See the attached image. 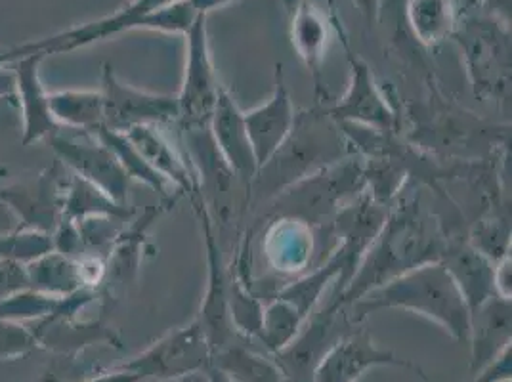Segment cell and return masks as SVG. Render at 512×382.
I'll return each mask as SVG.
<instances>
[{
    "instance_id": "cell-28",
    "label": "cell",
    "mask_w": 512,
    "mask_h": 382,
    "mask_svg": "<svg viewBox=\"0 0 512 382\" xmlns=\"http://www.w3.org/2000/svg\"><path fill=\"white\" fill-rule=\"evenodd\" d=\"M214 367L232 382H281V371L274 361L255 352L230 344L214 354Z\"/></svg>"
},
{
    "instance_id": "cell-21",
    "label": "cell",
    "mask_w": 512,
    "mask_h": 382,
    "mask_svg": "<svg viewBox=\"0 0 512 382\" xmlns=\"http://www.w3.org/2000/svg\"><path fill=\"white\" fill-rule=\"evenodd\" d=\"M123 134L161 178H165L178 190L188 193L192 199L199 195L195 172L188 167L180 151L159 132V127L140 125V127L128 128Z\"/></svg>"
},
{
    "instance_id": "cell-32",
    "label": "cell",
    "mask_w": 512,
    "mask_h": 382,
    "mask_svg": "<svg viewBox=\"0 0 512 382\" xmlns=\"http://www.w3.org/2000/svg\"><path fill=\"white\" fill-rule=\"evenodd\" d=\"M52 237L39 230L16 226L12 232L0 235V260H16L29 264L37 258L50 253Z\"/></svg>"
},
{
    "instance_id": "cell-18",
    "label": "cell",
    "mask_w": 512,
    "mask_h": 382,
    "mask_svg": "<svg viewBox=\"0 0 512 382\" xmlns=\"http://www.w3.org/2000/svg\"><path fill=\"white\" fill-rule=\"evenodd\" d=\"M209 132L222 159L234 170L237 180L249 190L258 170L255 153L247 136L243 111L224 86L220 88L218 102L209 121Z\"/></svg>"
},
{
    "instance_id": "cell-15",
    "label": "cell",
    "mask_w": 512,
    "mask_h": 382,
    "mask_svg": "<svg viewBox=\"0 0 512 382\" xmlns=\"http://www.w3.org/2000/svg\"><path fill=\"white\" fill-rule=\"evenodd\" d=\"M297 111L283 77V65H276L274 90L260 106L243 111L247 136L255 153L256 167H264L278 151L295 125ZM258 172V170H256Z\"/></svg>"
},
{
    "instance_id": "cell-20",
    "label": "cell",
    "mask_w": 512,
    "mask_h": 382,
    "mask_svg": "<svg viewBox=\"0 0 512 382\" xmlns=\"http://www.w3.org/2000/svg\"><path fill=\"white\" fill-rule=\"evenodd\" d=\"M266 237V256L278 274L302 276L314 270L316 239L310 224L297 218H274Z\"/></svg>"
},
{
    "instance_id": "cell-6",
    "label": "cell",
    "mask_w": 512,
    "mask_h": 382,
    "mask_svg": "<svg viewBox=\"0 0 512 382\" xmlns=\"http://www.w3.org/2000/svg\"><path fill=\"white\" fill-rule=\"evenodd\" d=\"M363 190V161L346 157L281 191L270 201L272 214L274 218H297L314 226L329 216L333 220L341 207Z\"/></svg>"
},
{
    "instance_id": "cell-4",
    "label": "cell",
    "mask_w": 512,
    "mask_h": 382,
    "mask_svg": "<svg viewBox=\"0 0 512 382\" xmlns=\"http://www.w3.org/2000/svg\"><path fill=\"white\" fill-rule=\"evenodd\" d=\"M197 18L199 14L193 10L190 0H130L109 16L65 29L41 41H31L29 46L48 58L102 43L128 31L186 35Z\"/></svg>"
},
{
    "instance_id": "cell-43",
    "label": "cell",
    "mask_w": 512,
    "mask_h": 382,
    "mask_svg": "<svg viewBox=\"0 0 512 382\" xmlns=\"http://www.w3.org/2000/svg\"><path fill=\"white\" fill-rule=\"evenodd\" d=\"M4 172H6V170L0 169V174H4Z\"/></svg>"
},
{
    "instance_id": "cell-23",
    "label": "cell",
    "mask_w": 512,
    "mask_h": 382,
    "mask_svg": "<svg viewBox=\"0 0 512 382\" xmlns=\"http://www.w3.org/2000/svg\"><path fill=\"white\" fill-rule=\"evenodd\" d=\"M50 111L58 127L96 134L106 127L102 90H54L50 92Z\"/></svg>"
},
{
    "instance_id": "cell-19",
    "label": "cell",
    "mask_w": 512,
    "mask_h": 382,
    "mask_svg": "<svg viewBox=\"0 0 512 382\" xmlns=\"http://www.w3.org/2000/svg\"><path fill=\"white\" fill-rule=\"evenodd\" d=\"M440 262L453 277L469 306L470 316L495 295L493 270L495 264L470 245L467 239L448 237Z\"/></svg>"
},
{
    "instance_id": "cell-39",
    "label": "cell",
    "mask_w": 512,
    "mask_h": 382,
    "mask_svg": "<svg viewBox=\"0 0 512 382\" xmlns=\"http://www.w3.org/2000/svg\"><path fill=\"white\" fill-rule=\"evenodd\" d=\"M234 2H237V0H190L193 10L197 14H203V16L211 14V12L218 10V8H226V6L234 4Z\"/></svg>"
},
{
    "instance_id": "cell-1",
    "label": "cell",
    "mask_w": 512,
    "mask_h": 382,
    "mask_svg": "<svg viewBox=\"0 0 512 382\" xmlns=\"http://www.w3.org/2000/svg\"><path fill=\"white\" fill-rule=\"evenodd\" d=\"M449 235L436 214L428 211L421 193H411L390 207L383 230L341 295L329 304L350 308L367 293L428 262H440Z\"/></svg>"
},
{
    "instance_id": "cell-12",
    "label": "cell",
    "mask_w": 512,
    "mask_h": 382,
    "mask_svg": "<svg viewBox=\"0 0 512 382\" xmlns=\"http://www.w3.org/2000/svg\"><path fill=\"white\" fill-rule=\"evenodd\" d=\"M350 81L335 104H329V115L342 125H360L386 134H398L400 115L388 102L383 88L360 56L348 52Z\"/></svg>"
},
{
    "instance_id": "cell-5",
    "label": "cell",
    "mask_w": 512,
    "mask_h": 382,
    "mask_svg": "<svg viewBox=\"0 0 512 382\" xmlns=\"http://www.w3.org/2000/svg\"><path fill=\"white\" fill-rule=\"evenodd\" d=\"M451 41L459 44L472 92L482 102L511 100V23L488 12L459 16Z\"/></svg>"
},
{
    "instance_id": "cell-31",
    "label": "cell",
    "mask_w": 512,
    "mask_h": 382,
    "mask_svg": "<svg viewBox=\"0 0 512 382\" xmlns=\"http://www.w3.org/2000/svg\"><path fill=\"white\" fill-rule=\"evenodd\" d=\"M467 241L495 264L501 258L511 255V222L507 216L499 214L484 216L476 222Z\"/></svg>"
},
{
    "instance_id": "cell-14",
    "label": "cell",
    "mask_w": 512,
    "mask_h": 382,
    "mask_svg": "<svg viewBox=\"0 0 512 382\" xmlns=\"http://www.w3.org/2000/svg\"><path fill=\"white\" fill-rule=\"evenodd\" d=\"M193 209L201 222V230L205 237V251H207V289L199 312V323L205 329L213 352H220L222 348L230 346L228 340L234 337L235 329L230 318L228 306V272L224 268L216 230H214L213 216L207 211L203 199L197 195L192 199Z\"/></svg>"
},
{
    "instance_id": "cell-10",
    "label": "cell",
    "mask_w": 512,
    "mask_h": 382,
    "mask_svg": "<svg viewBox=\"0 0 512 382\" xmlns=\"http://www.w3.org/2000/svg\"><path fill=\"white\" fill-rule=\"evenodd\" d=\"M390 213L388 205L377 203L367 191L348 201L341 211L333 216L331 234L337 237L335 251L342 258V274L335 283V295H341L342 289L350 283L356 274L363 256L381 234L386 216Z\"/></svg>"
},
{
    "instance_id": "cell-7",
    "label": "cell",
    "mask_w": 512,
    "mask_h": 382,
    "mask_svg": "<svg viewBox=\"0 0 512 382\" xmlns=\"http://www.w3.org/2000/svg\"><path fill=\"white\" fill-rule=\"evenodd\" d=\"M186 37V65L182 88L176 94L178 123L184 130L209 127L222 85L214 71L207 16L199 14Z\"/></svg>"
},
{
    "instance_id": "cell-16",
    "label": "cell",
    "mask_w": 512,
    "mask_h": 382,
    "mask_svg": "<svg viewBox=\"0 0 512 382\" xmlns=\"http://www.w3.org/2000/svg\"><path fill=\"white\" fill-rule=\"evenodd\" d=\"M375 365H400L421 373L411 361L400 360L392 352L375 346L367 329H350L321 358L314 382H354L363 371Z\"/></svg>"
},
{
    "instance_id": "cell-27",
    "label": "cell",
    "mask_w": 512,
    "mask_h": 382,
    "mask_svg": "<svg viewBox=\"0 0 512 382\" xmlns=\"http://www.w3.org/2000/svg\"><path fill=\"white\" fill-rule=\"evenodd\" d=\"M132 211L115 203L106 193L92 186L83 178L71 174V178L65 184L64 216L69 220H83L90 216H111L119 220H127Z\"/></svg>"
},
{
    "instance_id": "cell-22",
    "label": "cell",
    "mask_w": 512,
    "mask_h": 382,
    "mask_svg": "<svg viewBox=\"0 0 512 382\" xmlns=\"http://www.w3.org/2000/svg\"><path fill=\"white\" fill-rule=\"evenodd\" d=\"M291 41L302 64L310 71L316 83V94L320 96L323 92V60L329 44V23L310 0H304L291 16Z\"/></svg>"
},
{
    "instance_id": "cell-29",
    "label": "cell",
    "mask_w": 512,
    "mask_h": 382,
    "mask_svg": "<svg viewBox=\"0 0 512 382\" xmlns=\"http://www.w3.org/2000/svg\"><path fill=\"white\" fill-rule=\"evenodd\" d=\"M96 136L115 153V157L119 159L121 167L125 169L130 180L134 178V180L142 182L144 186L151 188L155 193H161L163 197H167L169 182L151 169L150 165L146 163V159L140 155V151L132 146V142L128 140L123 132L109 130V128L104 127L96 132Z\"/></svg>"
},
{
    "instance_id": "cell-9",
    "label": "cell",
    "mask_w": 512,
    "mask_h": 382,
    "mask_svg": "<svg viewBox=\"0 0 512 382\" xmlns=\"http://www.w3.org/2000/svg\"><path fill=\"white\" fill-rule=\"evenodd\" d=\"M214 352L199 319L155 342L138 358L119 367L144 379H174L192 375L213 363Z\"/></svg>"
},
{
    "instance_id": "cell-30",
    "label": "cell",
    "mask_w": 512,
    "mask_h": 382,
    "mask_svg": "<svg viewBox=\"0 0 512 382\" xmlns=\"http://www.w3.org/2000/svg\"><path fill=\"white\" fill-rule=\"evenodd\" d=\"M64 304V297H52L35 289H25L12 297L0 300V319H12V321H31L52 318L60 312Z\"/></svg>"
},
{
    "instance_id": "cell-26",
    "label": "cell",
    "mask_w": 512,
    "mask_h": 382,
    "mask_svg": "<svg viewBox=\"0 0 512 382\" xmlns=\"http://www.w3.org/2000/svg\"><path fill=\"white\" fill-rule=\"evenodd\" d=\"M453 0H407V22L417 41L428 48L451 39L457 23Z\"/></svg>"
},
{
    "instance_id": "cell-2",
    "label": "cell",
    "mask_w": 512,
    "mask_h": 382,
    "mask_svg": "<svg viewBox=\"0 0 512 382\" xmlns=\"http://www.w3.org/2000/svg\"><path fill=\"white\" fill-rule=\"evenodd\" d=\"M352 148L327 106L297 111L295 125L276 155L256 172L249 190V201H272L281 191L302 178L350 157Z\"/></svg>"
},
{
    "instance_id": "cell-8",
    "label": "cell",
    "mask_w": 512,
    "mask_h": 382,
    "mask_svg": "<svg viewBox=\"0 0 512 382\" xmlns=\"http://www.w3.org/2000/svg\"><path fill=\"white\" fill-rule=\"evenodd\" d=\"M50 144L58 161L71 174L104 191L115 203L128 207L130 178L115 153L96 134H67L60 128L50 136Z\"/></svg>"
},
{
    "instance_id": "cell-35",
    "label": "cell",
    "mask_w": 512,
    "mask_h": 382,
    "mask_svg": "<svg viewBox=\"0 0 512 382\" xmlns=\"http://www.w3.org/2000/svg\"><path fill=\"white\" fill-rule=\"evenodd\" d=\"M512 260L511 255L501 258L499 262H495V270H493V287H495V295L503 300H511L512 297Z\"/></svg>"
},
{
    "instance_id": "cell-42",
    "label": "cell",
    "mask_w": 512,
    "mask_h": 382,
    "mask_svg": "<svg viewBox=\"0 0 512 382\" xmlns=\"http://www.w3.org/2000/svg\"><path fill=\"white\" fill-rule=\"evenodd\" d=\"M209 377H211V382H232L220 369H216V367L209 369Z\"/></svg>"
},
{
    "instance_id": "cell-17",
    "label": "cell",
    "mask_w": 512,
    "mask_h": 382,
    "mask_svg": "<svg viewBox=\"0 0 512 382\" xmlns=\"http://www.w3.org/2000/svg\"><path fill=\"white\" fill-rule=\"evenodd\" d=\"M23 54L12 69L16 73V98L22 106V146H31L50 138L60 127L50 111V92L44 88L41 79L43 52L33 50L29 43H23Z\"/></svg>"
},
{
    "instance_id": "cell-38",
    "label": "cell",
    "mask_w": 512,
    "mask_h": 382,
    "mask_svg": "<svg viewBox=\"0 0 512 382\" xmlns=\"http://www.w3.org/2000/svg\"><path fill=\"white\" fill-rule=\"evenodd\" d=\"M86 382H142V379L138 375L130 373L127 369H123V367H115L113 371L102 373L100 377H94V379Z\"/></svg>"
},
{
    "instance_id": "cell-25",
    "label": "cell",
    "mask_w": 512,
    "mask_h": 382,
    "mask_svg": "<svg viewBox=\"0 0 512 382\" xmlns=\"http://www.w3.org/2000/svg\"><path fill=\"white\" fill-rule=\"evenodd\" d=\"M342 274V258L337 251H333L323 260L320 266L314 270L295 277L285 287H281L276 297L285 300L300 318L308 321V318L316 312V306L320 304L321 297L325 295L327 287L333 285Z\"/></svg>"
},
{
    "instance_id": "cell-11",
    "label": "cell",
    "mask_w": 512,
    "mask_h": 382,
    "mask_svg": "<svg viewBox=\"0 0 512 382\" xmlns=\"http://www.w3.org/2000/svg\"><path fill=\"white\" fill-rule=\"evenodd\" d=\"M102 94L106 111V128L127 132L140 125H172L178 123V102L171 94H155L123 83L113 67L104 64Z\"/></svg>"
},
{
    "instance_id": "cell-13",
    "label": "cell",
    "mask_w": 512,
    "mask_h": 382,
    "mask_svg": "<svg viewBox=\"0 0 512 382\" xmlns=\"http://www.w3.org/2000/svg\"><path fill=\"white\" fill-rule=\"evenodd\" d=\"M65 184L62 163L56 161L33 180L0 188V203L18 216V226L52 235L64 218Z\"/></svg>"
},
{
    "instance_id": "cell-3",
    "label": "cell",
    "mask_w": 512,
    "mask_h": 382,
    "mask_svg": "<svg viewBox=\"0 0 512 382\" xmlns=\"http://www.w3.org/2000/svg\"><path fill=\"white\" fill-rule=\"evenodd\" d=\"M354 323L373 312L406 310L442 325L453 339L470 342L472 316L465 298L442 262H428L367 293L350 306Z\"/></svg>"
},
{
    "instance_id": "cell-24",
    "label": "cell",
    "mask_w": 512,
    "mask_h": 382,
    "mask_svg": "<svg viewBox=\"0 0 512 382\" xmlns=\"http://www.w3.org/2000/svg\"><path fill=\"white\" fill-rule=\"evenodd\" d=\"M31 289L52 297H67L81 289H90L83 276L81 258L50 251L27 264Z\"/></svg>"
},
{
    "instance_id": "cell-41",
    "label": "cell",
    "mask_w": 512,
    "mask_h": 382,
    "mask_svg": "<svg viewBox=\"0 0 512 382\" xmlns=\"http://www.w3.org/2000/svg\"><path fill=\"white\" fill-rule=\"evenodd\" d=\"M283 2V6H285V12L289 14V18L297 12L300 8V4L304 2V0H281Z\"/></svg>"
},
{
    "instance_id": "cell-36",
    "label": "cell",
    "mask_w": 512,
    "mask_h": 382,
    "mask_svg": "<svg viewBox=\"0 0 512 382\" xmlns=\"http://www.w3.org/2000/svg\"><path fill=\"white\" fill-rule=\"evenodd\" d=\"M354 8L363 16L369 25H377L381 18V0H350Z\"/></svg>"
},
{
    "instance_id": "cell-33",
    "label": "cell",
    "mask_w": 512,
    "mask_h": 382,
    "mask_svg": "<svg viewBox=\"0 0 512 382\" xmlns=\"http://www.w3.org/2000/svg\"><path fill=\"white\" fill-rule=\"evenodd\" d=\"M37 348H41V344L33 329L20 321L0 319V361L23 358Z\"/></svg>"
},
{
    "instance_id": "cell-37",
    "label": "cell",
    "mask_w": 512,
    "mask_h": 382,
    "mask_svg": "<svg viewBox=\"0 0 512 382\" xmlns=\"http://www.w3.org/2000/svg\"><path fill=\"white\" fill-rule=\"evenodd\" d=\"M0 98H16V73L12 65L0 67Z\"/></svg>"
},
{
    "instance_id": "cell-34",
    "label": "cell",
    "mask_w": 512,
    "mask_h": 382,
    "mask_svg": "<svg viewBox=\"0 0 512 382\" xmlns=\"http://www.w3.org/2000/svg\"><path fill=\"white\" fill-rule=\"evenodd\" d=\"M31 287L27 264L16 260H0V300Z\"/></svg>"
},
{
    "instance_id": "cell-40",
    "label": "cell",
    "mask_w": 512,
    "mask_h": 382,
    "mask_svg": "<svg viewBox=\"0 0 512 382\" xmlns=\"http://www.w3.org/2000/svg\"><path fill=\"white\" fill-rule=\"evenodd\" d=\"M23 56L22 44L20 46H8L0 48V67L16 64Z\"/></svg>"
}]
</instances>
